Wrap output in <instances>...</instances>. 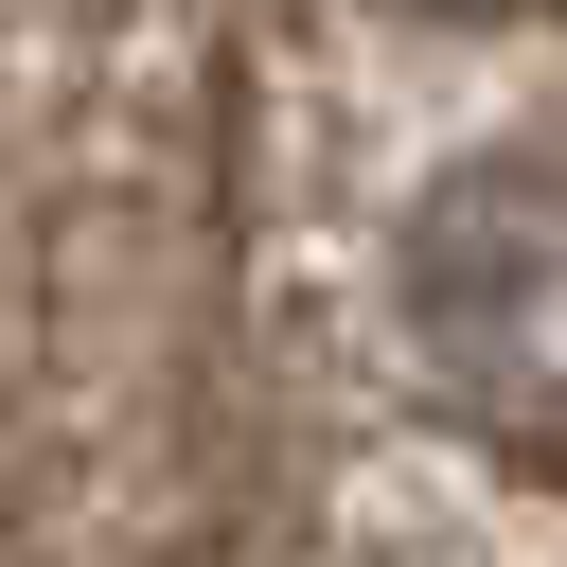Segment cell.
<instances>
[{"label":"cell","instance_id":"obj_1","mask_svg":"<svg viewBox=\"0 0 567 567\" xmlns=\"http://www.w3.org/2000/svg\"><path fill=\"white\" fill-rule=\"evenodd\" d=\"M390 301H408L425 390L478 443H514V461L567 478V159L514 142V159L425 177L408 230H390Z\"/></svg>","mask_w":567,"mask_h":567}]
</instances>
